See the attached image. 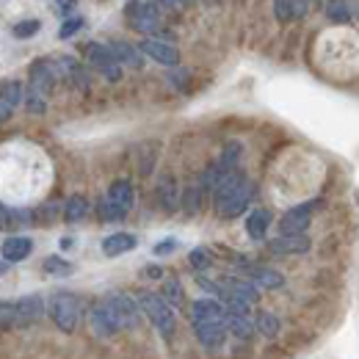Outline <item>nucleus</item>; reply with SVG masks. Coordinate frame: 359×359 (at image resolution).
Instances as JSON below:
<instances>
[{
  "mask_svg": "<svg viewBox=\"0 0 359 359\" xmlns=\"http://www.w3.org/2000/svg\"><path fill=\"white\" fill-rule=\"evenodd\" d=\"M213 196H216V210H219V216H222V219H235V216H241V213L249 208L252 182L235 169V172H229V175L219 182V188L213 191Z\"/></svg>",
  "mask_w": 359,
  "mask_h": 359,
  "instance_id": "obj_1",
  "label": "nucleus"
},
{
  "mask_svg": "<svg viewBox=\"0 0 359 359\" xmlns=\"http://www.w3.org/2000/svg\"><path fill=\"white\" fill-rule=\"evenodd\" d=\"M138 307H141V313L147 315L149 320H152V326L161 332V337H166V340H172V334H175V310H172V304L163 299V296H158V293H141L138 299Z\"/></svg>",
  "mask_w": 359,
  "mask_h": 359,
  "instance_id": "obj_2",
  "label": "nucleus"
},
{
  "mask_svg": "<svg viewBox=\"0 0 359 359\" xmlns=\"http://www.w3.org/2000/svg\"><path fill=\"white\" fill-rule=\"evenodd\" d=\"M130 208H133V185L128 180H116V182H111L105 199L100 202V219L119 222L130 213Z\"/></svg>",
  "mask_w": 359,
  "mask_h": 359,
  "instance_id": "obj_3",
  "label": "nucleus"
},
{
  "mask_svg": "<svg viewBox=\"0 0 359 359\" xmlns=\"http://www.w3.org/2000/svg\"><path fill=\"white\" fill-rule=\"evenodd\" d=\"M50 318L61 332L72 334L81 323V299L72 293H55L50 299Z\"/></svg>",
  "mask_w": 359,
  "mask_h": 359,
  "instance_id": "obj_4",
  "label": "nucleus"
},
{
  "mask_svg": "<svg viewBox=\"0 0 359 359\" xmlns=\"http://www.w3.org/2000/svg\"><path fill=\"white\" fill-rule=\"evenodd\" d=\"M83 53H86L91 67H94L102 78H108L111 83H116V81L122 78V64H119V58L114 55L111 45H97V42H91V45H86Z\"/></svg>",
  "mask_w": 359,
  "mask_h": 359,
  "instance_id": "obj_5",
  "label": "nucleus"
},
{
  "mask_svg": "<svg viewBox=\"0 0 359 359\" xmlns=\"http://www.w3.org/2000/svg\"><path fill=\"white\" fill-rule=\"evenodd\" d=\"M125 8H128V11H125V14H128V22L133 25L138 34H152V31H158V25H161V11H158L155 3L130 0Z\"/></svg>",
  "mask_w": 359,
  "mask_h": 359,
  "instance_id": "obj_6",
  "label": "nucleus"
},
{
  "mask_svg": "<svg viewBox=\"0 0 359 359\" xmlns=\"http://www.w3.org/2000/svg\"><path fill=\"white\" fill-rule=\"evenodd\" d=\"M105 304L114 315V320L119 323V329H133L138 323V302H133L128 293H108L105 296Z\"/></svg>",
  "mask_w": 359,
  "mask_h": 359,
  "instance_id": "obj_7",
  "label": "nucleus"
},
{
  "mask_svg": "<svg viewBox=\"0 0 359 359\" xmlns=\"http://www.w3.org/2000/svg\"><path fill=\"white\" fill-rule=\"evenodd\" d=\"M318 205H320V202H304V205L290 208V210L279 219V235H304L310 222H313V213Z\"/></svg>",
  "mask_w": 359,
  "mask_h": 359,
  "instance_id": "obj_8",
  "label": "nucleus"
},
{
  "mask_svg": "<svg viewBox=\"0 0 359 359\" xmlns=\"http://www.w3.org/2000/svg\"><path fill=\"white\" fill-rule=\"evenodd\" d=\"M226 320H194V334L208 351H222L226 340Z\"/></svg>",
  "mask_w": 359,
  "mask_h": 359,
  "instance_id": "obj_9",
  "label": "nucleus"
},
{
  "mask_svg": "<svg viewBox=\"0 0 359 359\" xmlns=\"http://www.w3.org/2000/svg\"><path fill=\"white\" fill-rule=\"evenodd\" d=\"M89 326L91 332H94V337H114L116 332H119V323L114 320V315L108 310V304L105 302H100V304H94L89 313Z\"/></svg>",
  "mask_w": 359,
  "mask_h": 359,
  "instance_id": "obj_10",
  "label": "nucleus"
},
{
  "mask_svg": "<svg viewBox=\"0 0 359 359\" xmlns=\"http://www.w3.org/2000/svg\"><path fill=\"white\" fill-rule=\"evenodd\" d=\"M61 75H58V67H55V61H36L34 67H31V89H36L39 94H50V91L55 89V81H58Z\"/></svg>",
  "mask_w": 359,
  "mask_h": 359,
  "instance_id": "obj_11",
  "label": "nucleus"
},
{
  "mask_svg": "<svg viewBox=\"0 0 359 359\" xmlns=\"http://www.w3.org/2000/svg\"><path fill=\"white\" fill-rule=\"evenodd\" d=\"M138 50H141L144 55H149L152 61L163 64V67H177V64H180L177 47L169 45V42H158V39H144Z\"/></svg>",
  "mask_w": 359,
  "mask_h": 359,
  "instance_id": "obj_12",
  "label": "nucleus"
},
{
  "mask_svg": "<svg viewBox=\"0 0 359 359\" xmlns=\"http://www.w3.org/2000/svg\"><path fill=\"white\" fill-rule=\"evenodd\" d=\"M31 252H34V243H31V238H25V235H8V238L0 243V257H3L6 263H22Z\"/></svg>",
  "mask_w": 359,
  "mask_h": 359,
  "instance_id": "obj_13",
  "label": "nucleus"
},
{
  "mask_svg": "<svg viewBox=\"0 0 359 359\" xmlns=\"http://www.w3.org/2000/svg\"><path fill=\"white\" fill-rule=\"evenodd\" d=\"M238 296V299H243V302H249V304H257L260 302V290H257V285L255 282H246V279H238V276H224L222 279V293L219 296Z\"/></svg>",
  "mask_w": 359,
  "mask_h": 359,
  "instance_id": "obj_14",
  "label": "nucleus"
},
{
  "mask_svg": "<svg viewBox=\"0 0 359 359\" xmlns=\"http://www.w3.org/2000/svg\"><path fill=\"white\" fill-rule=\"evenodd\" d=\"M310 238L307 235H279L269 243L273 255H307L310 252Z\"/></svg>",
  "mask_w": 359,
  "mask_h": 359,
  "instance_id": "obj_15",
  "label": "nucleus"
},
{
  "mask_svg": "<svg viewBox=\"0 0 359 359\" xmlns=\"http://www.w3.org/2000/svg\"><path fill=\"white\" fill-rule=\"evenodd\" d=\"M22 100V86L17 81H6L0 83V125L8 122V116L14 114V108Z\"/></svg>",
  "mask_w": 359,
  "mask_h": 359,
  "instance_id": "obj_16",
  "label": "nucleus"
},
{
  "mask_svg": "<svg viewBox=\"0 0 359 359\" xmlns=\"http://www.w3.org/2000/svg\"><path fill=\"white\" fill-rule=\"evenodd\" d=\"M55 67H58V75H61V78H67L72 86H78V89H86V86H89V78H86L83 67H81L75 58L61 55V58H55Z\"/></svg>",
  "mask_w": 359,
  "mask_h": 359,
  "instance_id": "obj_17",
  "label": "nucleus"
},
{
  "mask_svg": "<svg viewBox=\"0 0 359 359\" xmlns=\"http://www.w3.org/2000/svg\"><path fill=\"white\" fill-rule=\"evenodd\" d=\"M135 243L138 241H135V235H130V232H114V235H108L102 241V255L105 257H119L125 252H133Z\"/></svg>",
  "mask_w": 359,
  "mask_h": 359,
  "instance_id": "obj_18",
  "label": "nucleus"
},
{
  "mask_svg": "<svg viewBox=\"0 0 359 359\" xmlns=\"http://www.w3.org/2000/svg\"><path fill=\"white\" fill-rule=\"evenodd\" d=\"M191 318L194 320H226V307L216 299H199L191 304Z\"/></svg>",
  "mask_w": 359,
  "mask_h": 359,
  "instance_id": "obj_19",
  "label": "nucleus"
},
{
  "mask_svg": "<svg viewBox=\"0 0 359 359\" xmlns=\"http://www.w3.org/2000/svg\"><path fill=\"white\" fill-rule=\"evenodd\" d=\"M17 313H20V326H28V323H34V320H39L42 313H45V302H42V296H22L20 302H17Z\"/></svg>",
  "mask_w": 359,
  "mask_h": 359,
  "instance_id": "obj_20",
  "label": "nucleus"
},
{
  "mask_svg": "<svg viewBox=\"0 0 359 359\" xmlns=\"http://www.w3.org/2000/svg\"><path fill=\"white\" fill-rule=\"evenodd\" d=\"M269 226H271V213L266 208H257V210H252L246 216V232H249L252 241H263L266 232H269Z\"/></svg>",
  "mask_w": 359,
  "mask_h": 359,
  "instance_id": "obj_21",
  "label": "nucleus"
},
{
  "mask_svg": "<svg viewBox=\"0 0 359 359\" xmlns=\"http://www.w3.org/2000/svg\"><path fill=\"white\" fill-rule=\"evenodd\" d=\"M249 279H252L257 287H266V290H279V287L285 285V276H282L279 271L263 269V266H257V269H249Z\"/></svg>",
  "mask_w": 359,
  "mask_h": 359,
  "instance_id": "obj_22",
  "label": "nucleus"
},
{
  "mask_svg": "<svg viewBox=\"0 0 359 359\" xmlns=\"http://www.w3.org/2000/svg\"><path fill=\"white\" fill-rule=\"evenodd\" d=\"M226 329L229 334H235L238 340H249L255 334V323L249 315H238V313H226Z\"/></svg>",
  "mask_w": 359,
  "mask_h": 359,
  "instance_id": "obj_23",
  "label": "nucleus"
},
{
  "mask_svg": "<svg viewBox=\"0 0 359 359\" xmlns=\"http://www.w3.org/2000/svg\"><path fill=\"white\" fill-rule=\"evenodd\" d=\"M86 213H89V202H86V196L75 194V196H69V199H67V205H64V219H67L69 224L83 222V219H86Z\"/></svg>",
  "mask_w": 359,
  "mask_h": 359,
  "instance_id": "obj_24",
  "label": "nucleus"
},
{
  "mask_svg": "<svg viewBox=\"0 0 359 359\" xmlns=\"http://www.w3.org/2000/svg\"><path fill=\"white\" fill-rule=\"evenodd\" d=\"M158 199H161V205H163L166 210H175V208H177L180 191H177L175 177H161V182H158Z\"/></svg>",
  "mask_w": 359,
  "mask_h": 359,
  "instance_id": "obj_25",
  "label": "nucleus"
},
{
  "mask_svg": "<svg viewBox=\"0 0 359 359\" xmlns=\"http://www.w3.org/2000/svg\"><path fill=\"white\" fill-rule=\"evenodd\" d=\"M111 50H114V55L119 58V64H128V67H133L138 69L141 67V50H135L133 45H128V42H111Z\"/></svg>",
  "mask_w": 359,
  "mask_h": 359,
  "instance_id": "obj_26",
  "label": "nucleus"
},
{
  "mask_svg": "<svg viewBox=\"0 0 359 359\" xmlns=\"http://www.w3.org/2000/svg\"><path fill=\"white\" fill-rule=\"evenodd\" d=\"M255 329H257L263 337H276V334H279V318L271 313H257Z\"/></svg>",
  "mask_w": 359,
  "mask_h": 359,
  "instance_id": "obj_27",
  "label": "nucleus"
},
{
  "mask_svg": "<svg viewBox=\"0 0 359 359\" xmlns=\"http://www.w3.org/2000/svg\"><path fill=\"white\" fill-rule=\"evenodd\" d=\"M163 299H166L172 307H182V302H185V293H182V285H180V279L169 276V279L163 282Z\"/></svg>",
  "mask_w": 359,
  "mask_h": 359,
  "instance_id": "obj_28",
  "label": "nucleus"
},
{
  "mask_svg": "<svg viewBox=\"0 0 359 359\" xmlns=\"http://www.w3.org/2000/svg\"><path fill=\"white\" fill-rule=\"evenodd\" d=\"M14 326H20L17 302H0V329H14Z\"/></svg>",
  "mask_w": 359,
  "mask_h": 359,
  "instance_id": "obj_29",
  "label": "nucleus"
},
{
  "mask_svg": "<svg viewBox=\"0 0 359 359\" xmlns=\"http://www.w3.org/2000/svg\"><path fill=\"white\" fill-rule=\"evenodd\" d=\"M199 202H202V185H188L185 191H182V208H185V213H199Z\"/></svg>",
  "mask_w": 359,
  "mask_h": 359,
  "instance_id": "obj_30",
  "label": "nucleus"
},
{
  "mask_svg": "<svg viewBox=\"0 0 359 359\" xmlns=\"http://www.w3.org/2000/svg\"><path fill=\"white\" fill-rule=\"evenodd\" d=\"M42 271L50 273V276H69L72 273V263H67L64 257H47L45 263H42Z\"/></svg>",
  "mask_w": 359,
  "mask_h": 359,
  "instance_id": "obj_31",
  "label": "nucleus"
},
{
  "mask_svg": "<svg viewBox=\"0 0 359 359\" xmlns=\"http://www.w3.org/2000/svg\"><path fill=\"white\" fill-rule=\"evenodd\" d=\"M39 31H42V22H39V20H22V22H17V25L11 28L14 39H31V36H36Z\"/></svg>",
  "mask_w": 359,
  "mask_h": 359,
  "instance_id": "obj_32",
  "label": "nucleus"
},
{
  "mask_svg": "<svg viewBox=\"0 0 359 359\" xmlns=\"http://www.w3.org/2000/svg\"><path fill=\"white\" fill-rule=\"evenodd\" d=\"M238 161H241V144H226L224 152H222V166H224L226 172H235V166H238Z\"/></svg>",
  "mask_w": 359,
  "mask_h": 359,
  "instance_id": "obj_33",
  "label": "nucleus"
},
{
  "mask_svg": "<svg viewBox=\"0 0 359 359\" xmlns=\"http://www.w3.org/2000/svg\"><path fill=\"white\" fill-rule=\"evenodd\" d=\"M188 263H191V269H196V271H205L210 263H213V255L208 252V249H194L191 255H188Z\"/></svg>",
  "mask_w": 359,
  "mask_h": 359,
  "instance_id": "obj_34",
  "label": "nucleus"
},
{
  "mask_svg": "<svg viewBox=\"0 0 359 359\" xmlns=\"http://www.w3.org/2000/svg\"><path fill=\"white\" fill-rule=\"evenodd\" d=\"M326 8H329V17H332V20H337V22L351 20V11H348L351 6H348L346 0H329V6H326Z\"/></svg>",
  "mask_w": 359,
  "mask_h": 359,
  "instance_id": "obj_35",
  "label": "nucleus"
},
{
  "mask_svg": "<svg viewBox=\"0 0 359 359\" xmlns=\"http://www.w3.org/2000/svg\"><path fill=\"white\" fill-rule=\"evenodd\" d=\"M273 11H276V20L287 22L296 17V0H273Z\"/></svg>",
  "mask_w": 359,
  "mask_h": 359,
  "instance_id": "obj_36",
  "label": "nucleus"
},
{
  "mask_svg": "<svg viewBox=\"0 0 359 359\" xmlns=\"http://www.w3.org/2000/svg\"><path fill=\"white\" fill-rule=\"evenodd\" d=\"M25 105L31 114H45L47 102H45V94H39L36 89H28V97H25Z\"/></svg>",
  "mask_w": 359,
  "mask_h": 359,
  "instance_id": "obj_37",
  "label": "nucleus"
},
{
  "mask_svg": "<svg viewBox=\"0 0 359 359\" xmlns=\"http://www.w3.org/2000/svg\"><path fill=\"white\" fill-rule=\"evenodd\" d=\"M81 28H83V20H81V17H72V20H67V22L61 25L58 36H61V39H72V36H75Z\"/></svg>",
  "mask_w": 359,
  "mask_h": 359,
  "instance_id": "obj_38",
  "label": "nucleus"
},
{
  "mask_svg": "<svg viewBox=\"0 0 359 359\" xmlns=\"http://www.w3.org/2000/svg\"><path fill=\"white\" fill-rule=\"evenodd\" d=\"M175 249H177V241H175V238H169V241H163V243H158V246H155V255H158V257H163V255H172Z\"/></svg>",
  "mask_w": 359,
  "mask_h": 359,
  "instance_id": "obj_39",
  "label": "nucleus"
},
{
  "mask_svg": "<svg viewBox=\"0 0 359 359\" xmlns=\"http://www.w3.org/2000/svg\"><path fill=\"white\" fill-rule=\"evenodd\" d=\"M55 3V8L61 11V14H69L72 8H75V0H53Z\"/></svg>",
  "mask_w": 359,
  "mask_h": 359,
  "instance_id": "obj_40",
  "label": "nucleus"
},
{
  "mask_svg": "<svg viewBox=\"0 0 359 359\" xmlns=\"http://www.w3.org/2000/svg\"><path fill=\"white\" fill-rule=\"evenodd\" d=\"M144 273H147L149 279H158V276H163V271H161V269H155V266H149V269L144 271Z\"/></svg>",
  "mask_w": 359,
  "mask_h": 359,
  "instance_id": "obj_41",
  "label": "nucleus"
},
{
  "mask_svg": "<svg viewBox=\"0 0 359 359\" xmlns=\"http://www.w3.org/2000/svg\"><path fill=\"white\" fill-rule=\"evenodd\" d=\"M163 6H180V0H161Z\"/></svg>",
  "mask_w": 359,
  "mask_h": 359,
  "instance_id": "obj_42",
  "label": "nucleus"
},
{
  "mask_svg": "<svg viewBox=\"0 0 359 359\" xmlns=\"http://www.w3.org/2000/svg\"><path fill=\"white\" fill-rule=\"evenodd\" d=\"M6 266H11V263H0V273H3V271H6Z\"/></svg>",
  "mask_w": 359,
  "mask_h": 359,
  "instance_id": "obj_43",
  "label": "nucleus"
}]
</instances>
